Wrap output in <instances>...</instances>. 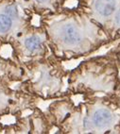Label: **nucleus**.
I'll return each instance as SVG.
<instances>
[{
	"instance_id": "obj_1",
	"label": "nucleus",
	"mask_w": 120,
	"mask_h": 134,
	"mask_svg": "<svg viewBox=\"0 0 120 134\" xmlns=\"http://www.w3.org/2000/svg\"><path fill=\"white\" fill-rule=\"evenodd\" d=\"M19 12L13 4H9L4 8V12H0V34H7L12 29L13 19L18 17Z\"/></svg>"
},
{
	"instance_id": "obj_2",
	"label": "nucleus",
	"mask_w": 120,
	"mask_h": 134,
	"mask_svg": "<svg viewBox=\"0 0 120 134\" xmlns=\"http://www.w3.org/2000/svg\"><path fill=\"white\" fill-rule=\"evenodd\" d=\"M96 12L102 16H110L116 9L115 0H96L95 4Z\"/></svg>"
},
{
	"instance_id": "obj_6",
	"label": "nucleus",
	"mask_w": 120,
	"mask_h": 134,
	"mask_svg": "<svg viewBox=\"0 0 120 134\" xmlns=\"http://www.w3.org/2000/svg\"><path fill=\"white\" fill-rule=\"evenodd\" d=\"M115 21L118 25H120V12H118V14L116 15V18H115Z\"/></svg>"
},
{
	"instance_id": "obj_4",
	"label": "nucleus",
	"mask_w": 120,
	"mask_h": 134,
	"mask_svg": "<svg viewBox=\"0 0 120 134\" xmlns=\"http://www.w3.org/2000/svg\"><path fill=\"white\" fill-rule=\"evenodd\" d=\"M94 124L97 127H104L108 126L112 121V114L106 110H99L93 116Z\"/></svg>"
},
{
	"instance_id": "obj_3",
	"label": "nucleus",
	"mask_w": 120,
	"mask_h": 134,
	"mask_svg": "<svg viewBox=\"0 0 120 134\" xmlns=\"http://www.w3.org/2000/svg\"><path fill=\"white\" fill-rule=\"evenodd\" d=\"M63 39L68 44H76L80 41V34L77 27L72 25H68L63 29Z\"/></svg>"
},
{
	"instance_id": "obj_5",
	"label": "nucleus",
	"mask_w": 120,
	"mask_h": 134,
	"mask_svg": "<svg viewBox=\"0 0 120 134\" xmlns=\"http://www.w3.org/2000/svg\"><path fill=\"white\" fill-rule=\"evenodd\" d=\"M24 46L25 48L29 52L35 53L41 49L42 41L38 36L32 35V36H29L28 38H26V40L24 41Z\"/></svg>"
}]
</instances>
